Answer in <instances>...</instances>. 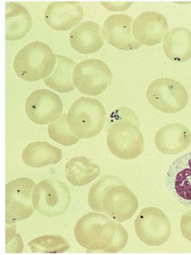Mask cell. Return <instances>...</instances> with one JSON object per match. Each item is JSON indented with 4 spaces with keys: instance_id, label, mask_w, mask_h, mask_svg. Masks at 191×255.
Masks as SVG:
<instances>
[{
    "instance_id": "25",
    "label": "cell",
    "mask_w": 191,
    "mask_h": 255,
    "mask_svg": "<svg viewBox=\"0 0 191 255\" xmlns=\"http://www.w3.org/2000/svg\"><path fill=\"white\" fill-rule=\"evenodd\" d=\"M181 231L184 237L191 242V211L187 212L182 216Z\"/></svg>"
},
{
    "instance_id": "13",
    "label": "cell",
    "mask_w": 191,
    "mask_h": 255,
    "mask_svg": "<svg viewBox=\"0 0 191 255\" xmlns=\"http://www.w3.org/2000/svg\"><path fill=\"white\" fill-rule=\"evenodd\" d=\"M133 18L124 14L112 15L105 20L103 35L109 44L123 51H135L141 44L133 33Z\"/></svg>"
},
{
    "instance_id": "17",
    "label": "cell",
    "mask_w": 191,
    "mask_h": 255,
    "mask_svg": "<svg viewBox=\"0 0 191 255\" xmlns=\"http://www.w3.org/2000/svg\"><path fill=\"white\" fill-rule=\"evenodd\" d=\"M103 30L97 23L84 21L70 31L71 48L81 54H90L103 48Z\"/></svg>"
},
{
    "instance_id": "12",
    "label": "cell",
    "mask_w": 191,
    "mask_h": 255,
    "mask_svg": "<svg viewBox=\"0 0 191 255\" xmlns=\"http://www.w3.org/2000/svg\"><path fill=\"white\" fill-rule=\"evenodd\" d=\"M166 187L181 204L191 207V152L171 164L167 172Z\"/></svg>"
},
{
    "instance_id": "6",
    "label": "cell",
    "mask_w": 191,
    "mask_h": 255,
    "mask_svg": "<svg viewBox=\"0 0 191 255\" xmlns=\"http://www.w3.org/2000/svg\"><path fill=\"white\" fill-rule=\"evenodd\" d=\"M71 201L68 187L64 182L55 178L46 179L34 187L33 206L41 214L56 217L64 214Z\"/></svg>"
},
{
    "instance_id": "9",
    "label": "cell",
    "mask_w": 191,
    "mask_h": 255,
    "mask_svg": "<svg viewBox=\"0 0 191 255\" xmlns=\"http://www.w3.org/2000/svg\"><path fill=\"white\" fill-rule=\"evenodd\" d=\"M146 95L152 107L169 114L182 111L188 103L186 89L171 78L158 79L153 81L149 85Z\"/></svg>"
},
{
    "instance_id": "16",
    "label": "cell",
    "mask_w": 191,
    "mask_h": 255,
    "mask_svg": "<svg viewBox=\"0 0 191 255\" xmlns=\"http://www.w3.org/2000/svg\"><path fill=\"white\" fill-rule=\"evenodd\" d=\"M155 145L160 152L174 155L183 152L191 142V133L186 126L172 123L161 128L155 135Z\"/></svg>"
},
{
    "instance_id": "26",
    "label": "cell",
    "mask_w": 191,
    "mask_h": 255,
    "mask_svg": "<svg viewBox=\"0 0 191 255\" xmlns=\"http://www.w3.org/2000/svg\"><path fill=\"white\" fill-rule=\"evenodd\" d=\"M103 6L113 11H123L133 5V2H102Z\"/></svg>"
},
{
    "instance_id": "10",
    "label": "cell",
    "mask_w": 191,
    "mask_h": 255,
    "mask_svg": "<svg viewBox=\"0 0 191 255\" xmlns=\"http://www.w3.org/2000/svg\"><path fill=\"white\" fill-rule=\"evenodd\" d=\"M135 230L138 238L149 246L165 244L172 234L169 218L159 208L146 207L135 220Z\"/></svg>"
},
{
    "instance_id": "15",
    "label": "cell",
    "mask_w": 191,
    "mask_h": 255,
    "mask_svg": "<svg viewBox=\"0 0 191 255\" xmlns=\"http://www.w3.org/2000/svg\"><path fill=\"white\" fill-rule=\"evenodd\" d=\"M83 10L77 2H53L44 11L48 26L57 31H68L81 21Z\"/></svg>"
},
{
    "instance_id": "7",
    "label": "cell",
    "mask_w": 191,
    "mask_h": 255,
    "mask_svg": "<svg viewBox=\"0 0 191 255\" xmlns=\"http://www.w3.org/2000/svg\"><path fill=\"white\" fill-rule=\"evenodd\" d=\"M35 183L26 177H21L5 186V223L15 224L34 213L32 193Z\"/></svg>"
},
{
    "instance_id": "5",
    "label": "cell",
    "mask_w": 191,
    "mask_h": 255,
    "mask_svg": "<svg viewBox=\"0 0 191 255\" xmlns=\"http://www.w3.org/2000/svg\"><path fill=\"white\" fill-rule=\"evenodd\" d=\"M106 116V110L99 100L80 97L69 110L67 124L78 138H91L101 132Z\"/></svg>"
},
{
    "instance_id": "3",
    "label": "cell",
    "mask_w": 191,
    "mask_h": 255,
    "mask_svg": "<svg viewBox=\"0 0 191 255\" xmlns=\"http://www.w3.org/2000/svg\"><path fill=\"white\" fill-rule=\"evenodd\" d=\"M107 145L118 158L132 160L144 150V138L136 113L122 107L110 114L107 124Z\"/></svg>"
},
{
    "instance_id": "1",
    "label": "cell",
    "mask_w": 191,
    "mask_h": 255,
    "mask_svg": "<svg viewBox=\"0 0 191 255\" xmlns=\"http://www.w3.org/2000/svg\"><path fill=\"white\" fill-rule=\"evenodd\" d=\"M77 243L89 252L117 253L129 241L126 229L106 215L89 213L82 216L74 228Z\"/></svg>"
},
{
    "instance_id": "20",
    "label": "cell",
    "mask_w": 191,
    "mask_h": 255,
    "mask_svg": "<svg viewBox=\"0 0 191 255\" xmlns=\"http://www.w3.org/2000/svg\"><path fill=\"white\" fill-rule=\"evenodd\" d=\"M62 156L61 149L47 141H35L24 148L21 158L28 167L38 168L57 164L61 161Z\"/></svg>"
},
{
    "instance_id": "21",
    "label": "cell",
    "mask_w": 191,
    "mask_h": 255,
    "mask_svg": "<svg viewBox=\"0 0 191 255\" xmlns=\"http://www.w3.org/2000/svg\"><path fill=\"white\" fill-rule=\"evenodd\" d=\"M98 165L86 157H75L65 165V177L67 181L75 187H82L100 176Z\"/></svg>"
},
{
    "instance_id": "8",
    "label": "cell",
    "mask_w": 191,
    "mask_h": 255,
    "mask_svg": "<svg viewBox=\"0 0 191 255\" xmlns=\"http://www.w3.org/2000/svg\"><path fill=\"white\" fill-rule=\"evenodd\" d=\"M112 71L106 63L88 59L79 63L74 69L73 82L76 88L85 95L97 97L111 85Z\"/></svg>"
},
{
    "instance_id": "22",
    "label": "cell",
    "mask_w": 191,
    "mask_h": 255,
    "mask_svg": "<svg viewBox=\"0 0 191 255\" xmlns=\"http://www.w3.org/2000/svg\"><path fill=\"white\" fill-rule=\"evenodd\" d=\"M57 65L50 77L44 79V84L55 91L65 94L75 89L73 82V72L77 65L73 60L66 56L56 54Z\"/></svg>"
},
{
    "instance_id": "18",
    "label": "cell",
    "mask_w": 191,
    "mask_h": 255,
    "mask_svg": "<svg viewBox=\"0 0 191 255\" xmlns=\"http://www.w3.org/2000/svg\"><path fill=\"white\" fill-rule=\"evenodd\" d=\"M32 25L31 15L25 7L16 2L5 4V39L16 41L29 32Z\"/></svg>"
},
{
    "instance_id": "2",
    "label": "cell",
    "mask_w": 191,
    "mask_h": 255,
    "mask_svg": "<svg viewBox=\"0 0 191 255\" xmlns=\"http://www.w3.org/2000/svg\"><path fill=\"white\" fill-rule=\"evenodd\" d=\"M88 203L93 211L106 213L119 223L130 219L139 208L136 195L115 176L102 177L92 186Z\"/></svg>"
},
{
    "instance_id": "4",
    "label": "cell",
    "mask_w": 191,
    "mask_h": 255,
    "mask_svg": "<svg viewBox=\"0 0 191 255\" xmlns=\"http://www.w3.org/2000/svg\"><path fill=\"white\" fill-rule=\"evenodd\" d=\"M57 64L56 55L47 44L41 41L29 43L21 48L13 61L17 76L28 82L46 79Z\"/></svg>"
},
{
    "instance_id": "23",
    "label": "cell",
    "mask_w": 191,
    "mask_h": 255,
    "mask_svg": "<svg viewBox=\"0 0 191 255\" xmlns=\"http://www.w3.org/2000/svg\"><path fill=\"white\" fill-rule=\"evenodd\" d=\"M33 253H64L70 249L68 242L59 235L41 236L28 244Z\"/></svg>"
},
{
    "instance_id": "11",
    "label": "cell",
    "mask_w": 191,
    "mask_h": 255,
    "mask_svg": "<svg viewBox=\"0 0 191 255\" xmlns=\"http://www.w3.org/2000/svg\"><path fill=\"white\" fill-rule=\"evenodd\" d=\"M25 113L33 123L38 125L50 124L61 117L62 101L51 90H37L27 98Z\"/></svg>"
},
{
    "instance_id": "14",
    "label": "cell",
    "mask_w": 191,
    "mask_h": 255,
    "mask_svg": "<svg viewBox=\"0 0 191 255\" xmlns=\"http://www.w3.org/2000/svg\"><path fill=\"white\" fill-rule=\"evenodd\" d=\"M166 18L156 11H144L135 19L133 33L135 39L142 45L160 44L169 32Z\"/></svg>"
},
{
    "instance_id": "24",
    "label": "cell",
    "mask_w": 191,
    "mask_h": 255,
    "mask_svg": "<svg viewBox=\"0 0 191 255\" xmlns=\"http://www.w3.org/2000/svg\"><path fill=\"white\" fill-rule=\"evenodd\" d=\"M47 131L53 141L66 147L74 145L80 140L70 130L67 124V115L66 114L61 115L58 120L50 123Z\"/></svg>"
},
{
    "instance_id": "19",
    "label": "cell",
    "mask_w": 191,
    "mask_h": 255,
    "mask_svg": "<svg viewBox=\"0 0 191 255\" xmlns=\"http://www.w3.org/2000/svg\"><path fill=\"white\" fill-rule=\"evenodd\" d=\"M163 49L171 61L183 63L191 58V32L178 27L168 32L164 38Z\"/></svg>"
}]
</instances>
